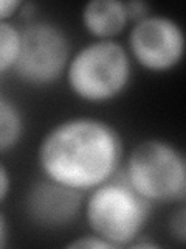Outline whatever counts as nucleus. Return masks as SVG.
<instances>
[{
	"mask_svg": "<svg viewBox=\"0 0 186 249\" xmlns=\"http://www.w3.org/2000/svg\"><path fill=\"white\" fill-rule=\"evenodd\" d=\"M123 153L121 136L110 123L72 117L42 137L37 163L44 178L85 195L118 173Z\"/></svg>",
	"mask_w": 186,
	"mask_h": 249,
	"instance_id": "obj_1",
	"label": "nucleus"
},
{
	"mask_svg": "<svg viewBox=\"0 0 186 249\" xmlns=\"http://www.w3.org/2000/svg\"><path fill=\"white\" fill-rule=\"evenodd\" d=\"M85 195L82 207L92 233L113 248L130 246L143 238L152 204L132 189L121 168L112 179Z\"/></svg>",
	"mask_w": 186,
	"mask_h": 249,
	"instance_id": "obj_2",
	"label": "nucleus"
},
{
	"mask_svg": "<svg viewBox=\"0 0 186 249\" xmlns=\"http://www.w3.org/2000/svg\"><path fill=\"white\" fill-rule=\"evenodd\" d=\"M65 81L85 103L103 105L118 98L132 80V58L115 39H95L68 61Z\"/></svg>",
	"mask_w": 186,
	"mask_h": 249,
	"instance_id": "obj_3",
	"label": "nucleus"
},
{
	"mask_svg": "<svg viewBox=\"0 0 186 249\" xmlns=\"http://www.w3.org/2000/svg\"><path fill=\"white\" fill-rule=\"evenodd\" d=\"M123 176L151 204L185 202L186 159L182 150L163 139H146L132 148Z\"/></svg>",
	"mask_w": 186,
	"mask_h": 249,
	"instance_id": "obj_4",
	"label": "nucleus"
},
{
	"mask_svg": "<svg viewBox=\"0 0 186 249\" xmlns=\"http://www.w3.org/2000/svg\"><path fill=\"white\" fill-rule=\"evenodd\" d=\"M70 58L72 45L64 28L50 20H34L20 30L13 72L22 83L45 88L65 75Z\"/></svg>",
	"mask_w": 186,
	"mask_h": 249,
	"instance_id": "obj_5",
	"label": "nucleus"
},
{
	"mask_svg": "<svg viewBox=\"0 0 186 249\" xmlns=\"http://www.w3.org/2000/svg\"><path fill=\"white\" fill-rule=\"evenodd\" d=\"M126 49L140 67L147 72L165 73L175 69L185 56V31L175 19L151 13L134 22Z\"/></svg>",
	"mask_w": 186,
	"mask_h": 249,
	"instance_id": "obj_6",
	"label": "nucleus"
},
{
	"mask_svg": "<svg viewBox=\"0 0 186 249\" xmlns=\"http://www.w3.org/2000/svg\"><path fill=\"white\" fill-rule=\"evenodd\" d=\"M85 195L41 176L25 195V212L34 224L61 229L79 215Z\"/></svg>",
	"mask_w": 186,
	"mask_h": 249,
	"instance_id": "obj_7",
	"label": "nucleus"
},
{
	"mask_svg": "<svg viewBox=\"0 0 186 249\" xmlns=\"http://www.w3.org/2000/svg\"><path fill=\"white\" fill-rule=\"evenodd\" d=\"M82 25L95 39H113L123 33L129 18L121 0H90L81 13Z\"/></svg>",
	"mask_w": 186,
	"mask_h": 249,
	"instance_id": "obj_8",
	"label": "nucleus"
},
{
	"mask_svg": "<svg viewBox=\"0 0 186 249\" xmlns=\"http://www.w3.org/2000/svg\"><path fill=\"white\" fill-rule=\"evenodd\" d=\"M25 131L23 114L14 101L0 97V154L19 145Z\"/></svg>",
	"mask_w": 186,
	"mask_h": 249,
	"instance_id": "obj_9",
	"label": "nucleus"
},
{
	"mask_svg": "<svg viewBox=\"0 0 186 249\" xmlns=\"http://www.w3.org/2000/svg\"><path fill=\"white\" fill-rule=\"evenodd\" d=\"M20 44V28L8 20H0V73L13 70Z\"/></svg>",
	"mask_w": 186,
	"mask_h": 249,
	"instance_id": "obj_10",
	"label": "nucleus"
},
{
	"mask_svg": "<svg viewBox=\"0 0 186 249\" xmlns=\"http://www.w3.org/2000/svg\"><path fill=\"white\" fill-rule=\"evenodd\" d=\"M169 229H170V235H172L180 245H183L186 241V209L183 204L174 213V216L170 218Z\"/></svg>",
	"mask_w": 186,
	"mask_h": 249,
	"instance_id": "obj_11",
	"label": "nucleus"
},
{
	"mask_svg": "<svg viewBox=\"0 0 186 249\" xmlns=\"http://www.w3.org/2000/svg\"><path fill=\"white\" fill-rule=\"evenodd\" d=\"M67 248H79V249H108L113 248L108 241L104 238H101L95 233H89V235L84 237H78L76 240H72L67 245Z\"/></svg>",
	"mask_w": 186,
	"mask_h": 249,
	"instance_id": "obj_12",
	"label": "nucleus"
},
{
	"mask_svg": "<svg viewBox=\"0 0 186 249\" xmlns=\"http://www.w3.org/2000/svg\"><path fill=\"white\" fill-rule=\"evenodd\" d=\"M126 5V11H127V18L132 22L141 20L146 16L151 14V6L149 3L143 2V0H130V2H124Z\"/></svg>",
	"mask_w": 186,
	"mask_h": 249,
	"instance_id": "obj_13",
	"label": "nucleus"
},
{
	"mask_svg": "<svg viewBox=\"0 0 186 249\" xmlns=\"http://www.w3.org/2000/svg\"><path fill=\"white\" fill-rule=\"evenodd\" d=\"M11 190V175L5 163L0 160V204L6 199Z\"/></svg>",
	"mask_w": 186,
	"mask_h": 249,
	"instance_id": "obj_14",
	"label": "nucleus"
},
{
	"mask_svg": "<svg viewBox=\"0 0 186 249\" xmlns=\"http://www.w3.org/2000/svg\"><path fill=\"white\" fill-rule=\"evenodd\" d=\"M23 3L20 0H0V20H8L17 13Z\"/></svg>",
	"mask_w": 186,
	"mask_h": 249,
	"instance_id": "obj_15",
	"label": "nucleus"
},
{
	"mask_svg": "<svg viewBox=\"0 0 186 249\" xmlns=\"http://www.w3.org/2000/svg\"><path fill=\"white\" fill-rule=\"evenodd\" d=\"M8 238H10V226L5 215L0 212V249L8 245Z\"/></svg>",
	"mask_w": 186,
	"mask_h": 249,
	"instance_id": "obj_16",
	"label": "nucleus"
}]
</instances>
